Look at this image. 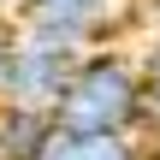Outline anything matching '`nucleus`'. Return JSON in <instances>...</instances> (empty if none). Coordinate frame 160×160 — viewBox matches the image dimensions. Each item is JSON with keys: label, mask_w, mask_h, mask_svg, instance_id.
I'll return each mask as SVG.
<instances>
[{"label": "nucleus", "mask_w": 160, "mask_h": 160, "mask_svg": "<svg viewBox=\"0 0 160 160\" xmlns=\"http://www.w3.org/2000/svg\"><path fill=\"white\" fill-rule=\"evenodd\" d=\"M6 48H12V30H0V77H6Z\"/></svg>", "instance_id": "nucleus-8"}, {"label": "nucleus", "mask_w": 160, "mask_h": 160, "mask_svg": "<svg viewBox=\"0 0 160 160\" xmlns=\"http://www.w3.org/2000/svg\"><path fill=\"white\" fill-rule=\"evenodd\" d=\"M142 71H148V83H154V89H160V42H154V48H148V53H142Z\"/></svg>", "instance_id": "nucleus-6"}, {"label": "nucleus", "mask_w": 160, "mask_h": 160, "mask_svg": "<svg viewBox=\"0 0 160 160\" xmlns=\"http://www.w3.org/2000/svg\"><path fill=\"white\" fill-rule=\"evenodd\" d=\"M53 119L71 137H142V131H154L142 59H131L119 48H89L65 83Z\"/></svg>", "instance_id": "nucleus-1"}, {"label": "nucleus", "mask_w": 160, "mask_h": 160, "mask_svg": "<svg viewBox=\"0 0 160 160\" xmlns=\"http://www.w3.org/2000/svg\"><path fill=\"white\" fill-rule=\"evenodd\" d=\"M77 59H83V53L12 30L6 77H0V107H36V113H53L59 95H65V83H71V71H77Z\"/></svg>", "instance_id": "nucleus-2"}, {"label": "nucleus", "mask_w": 160, "mask_h": 160, "mask_svg": "<svg viewBox=\"0 0 160 160\" xmlns=\"http://www.w3.org/2000/svg\"><path fill=\"white\" fill-rule=\"evenodd\" d=\"M48 160H148V142L142 137H71V131H59Z\"/></svg>", "instance_id": "nucleus-5"}, {"label": "nucleus", "mask_w": 160, "mask_h": 160, "mask_svg": "<svg viewBox=\"0 0 160 160\" xmlns=\"http://www.w3.org/2000/svg\"><path fill=\"white\" fill-rule=\"evenodd\" d=\"M148 113H154V131H160V89L148 83Z\"/></svg>", "instance_id": "nucleus-7"}, {"label": "nucleus", "mask_w": 160, "mask_h": 160, "mask_svg": "<svg viewBox=\"0 0 160 160\" xmlns=\"http://www.w3.org/2000/svg\"><path fill=\"white\" fill-rule=\"evenodd\" d=\"M119 12H125V0H24L12 30L53 42V48H71V53H89L95 42L113 36Z\"/></svg>", "instance_id": "nucleus-3"}, {"label": "nucleus", "mask_w": 160, "mask_h": 160, "mask_svg": "<svg viewBox=\"0 0 160 160\" xmlns=\"http://www.w3.org/2000/svg\"><path fill=\"white\" fill-rule=\"evenodd\" d=\"M59 142V119L36 107H0V160H48Z\"/></svg>", "instance_id": "nucleus-4"}, {"label": "nucleus", "mask_w": 160, "mask_h": 160, "mask_svg": "<svg viewBox=\"0 0 160 160\" xmlns=\"http://www.w3.org/2000/svg\"><path fill=\"white\" fill-rule=\"evenodd\" d=\"M148 160H160V131H154V142H148Z\"/></svg>", "instance_id": "nucleus-9"}]
</instances>
